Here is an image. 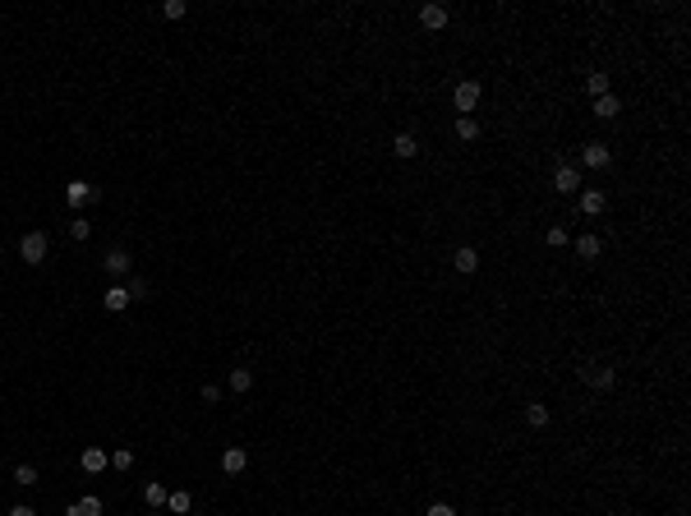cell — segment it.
<instances>
[{
  "label": "cell",
  "instance_id": "obj_1",
  "mask_svg": "<svg viewBox=\"0 0 691 516\" xmlns=\"http://www.w3.org/2000/svg\"><path fill=\"white\" fill-rule=\"evenodd\" d=\"M581 383H585V387H599V392H608V387L617 383V374H613V364L594 360V364H581Z\"/></svg>",
  "mask_w": 691,
  "mask_h": 516
},
{
  "label": "cell",
  "instance_id": "obj_2",
  "mask_svg": "<svg viewBox=\"0 0 691 516\" xmlns=\"http://www.w3.org/2000/svg\"><path fill=\"white\" fill-rule=\"evenodd\" d=\"M46 249H51V244H46V235H42V231H28V235L19 240V258H23L28 267H37V263H42V258H46Z\"/></svg>",
  "mask_w": 691,
  "mask_h": 516
},
{
  "label": "cell",
  "instance_id": "obj_3",
  "mask_svg": "<svg viewBox=\"0 0 691 516\" xmlns=\"http://www.w3.org/2000/svg\"><path fill=\"white\" fill-rule=\"evenodd\" d=\"M553 189H558V194H576V189H581V166L562 162L558 171H553Z\"/></svg>",
  "mask_w": 691,
  "mask_h": 516
},
{
  "label": "cell",
  "instance_id": "obj_4",
  "mask_svg": "<svg viewBox=\"0 0 691 516\" xmlns=\"http://www.w3.org/2000/svg\"><path fill=\"white\" fill-rule=\"evenodd\" d=\"M452 102H456L461 116H470L475 106H480V83L475 78H466V83H456V92H452Z\"/></svg>",
  "mask_w": 691,
  "mask_h": 516
},
{
  "label": "cell",
  "instance_id": "obj_5",
  "mask_svg": "<svg viewBox=\"0 0 691 516\" xmlns=\"http://www.w3.org/2000/svg\"><path fill=\"white\" fill-rule=\"evenodd\" d=\"M92 198H97V189H92L88 180H69V185H65V203H69L74 212H78V208H88Z\"/></svg>",
  "mask_w": 691,
  "mask_h": 516
},
{
  "label": "cell",
  "instance_id": "obj_6",
  "mask_svg": "<svg viewBox=\"0 0 691 516\" xmlns=\"http://www.w3.org/2000/svg\"><path fill=\"white\" fill-rule=\"evenodd\" d=\"M134 300H130V286H106V295H102V309L106 314H125Z\"/></svg>",
  "mask_w": 691,
  "mask_h": 516
},
{
  "label": "cell",
  "instance_id": "obj_7",
  "mask_svg": "<svg viewBox=\"0 0 691 516\" xmlns=\"http://www.w3.org/2000/svg\"><path fill=\"white\" fill-rule=\"evenodd\" d=\"M608 162H613V153H608L603 143H585L581 148V166H590V171H603Z\"/></svg>",
  "mask_w": 691,
  "mask_h": 516
},
{
  "label": "cell",
  "instance_id": "obj_8",
  "mask_svg": "<svg viewBox=\"0 0 691 516\" xmlns=\"http://www.w3.org/2000/svg\"><path fill=\"white\" fill-rule=\"evenodd\" d=\"M452 267H456V272H480V249H475V244H461L456 253H452Z\"/></svg>",
  "mask_w": 691,
  "mask_h": 516
},
{
  "label": "cell",
  "instance_id": "obj_9",
  "mask_svg": "<svg viewBox=\"0 0 691 516\" xmlns=\"http://www.w3.org/2000/svg\"><path fill=\"white\" fill-rule=\"evenodd\" d=\"M447 5H424V10H419V23H424L428 33H442V28H447Z\"/></svg>",
  "mask_w": 691,
  "mask_h": 516
},
{
  "label": "cell",
  "instance_id": "obj_10",
  "mask_svg": "<svg viewBox=\"0 0 691 516\" xmlns=\"http://www.w3.org/2000/svg\"><path fill=\"white\" fill-rule=\"evenodd\" d=\"M102 267H106L111 277H130V267H134V258H130V249H111L106 258H102Z\"/></svg>",
  "mask_w": 691,
  "mask_h": 516
},
{
  "label": "cell",
  "instance_id": "obj_11",
  "mask_svg": "<svg viewBox=\"0 0 691 516\" xmlns=\"http://www.w3.org/2000/svg\"><path fill=\"white\" fill-rule=\"evenodd\" d=\"M244 466H249V452L244 447H226L221 452V470L226 475H244Z\"/></svg>",
  "mask_w": 691,
  "mask_h": 516
},
{
  "label": "cell",
  "instance_id": "obj_12",
  "mask_svg": "<svg viewBox=\"0 0 691 516\" xmlns=\"http://www.w3.org/2000/svg\"><path fill=\"white\" fill-rule=\"evenodd\" d=\"M603 208H608V198H603V189H581V212H585V217H599Z\"/></svg>",
  "mask_w": 691,
  "mask_h": 516
},
{
  "label": "cell",
  "instance_id": "obj_13",
  "mask_svg": "<svg viewBox=\"0 0 691 516\" xmlns=\"http://www.w3.org/2000/svg\"><path fill=\"white\" fill-rule=\"evenodd\" d=\"M78 466H83L88 475H97V470H106V466H111V456H106L102 447H83V456H78Z\"/></svg>",
  "mask_w": 691,
  "mask_h": 516
},
{
  "label": "cell",
  "instance_id": "obj_14",
  "mask_svg": "<svg viewBox=\"0 0 691 516\" xmlns=\"http://www.w3.org/2000/svg\"><path fill=\"white\" fill-rule=\"evenodd\" d=\"M549 406H544V401H526V424L530 428H549Z\"/></svg>",
  "mask_w": 691,
  "mask_h": 516
},
{
  "label": "cell",
  "instance_id": "obj_15",
  "mask_svg": "<svg viewBox=\"0 0 691 516\" xmlns=\"http://www.w3.org/2000/svg\"><path fill=\"white\" fill-rule=\"evenodd\" d=\"M392 153L401 157V162H410V157L419 153V139H415V134H396V139H392Z\"/></svg>",
  "mask_w": 691,
  "mask_h": 516
},
{
  "label": "cell",
  "instance_id": "obj_16",
  "mask_svg": "<svg viewBox=\"0 0 691 516\" xmlns=\"http://www.w3.org/2000/svg\"><path fill=\"white\" fill-rule=\"evenodd\" d=\"M585 92H590V102H594V97H608V74L590 69V74H585Z\"/></svg>",
  "mask_w": 691,
  "mask_h": 516
},
{
  "label": "cell",
  "instance_id": "obj_17",
  "mask_svg": "<svg viewBox=\"0 0 691 516\" xmlns=\"http://www.w3.org/2000/svg\"><path fill=\"white\" fill-rule=\"evenodd\" d=\"M617 111H622V102H617L613 92H608V97H594V116H599V120H613Z\"/></svg>",
  "mask_w": 691,
  "mask_h": 516
},
{
  "label": "cell",
  "instance_id": "obj_18",
  "mask_svg": "<svg viewBox=\"0 0 691 516\" xmlns=\"http://www.w3.org/2000/svg\"><path fill=\"white\" fill-rule=\"evenodd\" d=\"M143 503L153 507V512H157V507H166V489L157 480H148V484H143Z\"/></svg>",
  "mask_w": 691,
  "mask_h": 516
},
{
  "label": "cell",
  "instance_id": "obj_19",
  "mask_svg": "<svg viewBox=\"0 0 691 516\" xmlns=\"http://www.w3.org/2000/svg\"><path fill=\"white\" fill-rule=\"evenodd\" d=\"M456 139L461 143H475V139H480V120H475V116H461V120H456Z\"/></svg>",
  "mask_w": 691,
  "mask_h": 516
},
{
  "label": "cell",
  "instance_id": "obj_20",
  "mask_svg": "<svg viewBox=\"0 0 691 516\" xmlns=\"http://www.w3.org/2000/svg\"><path fill=\"white\" fill-rule=\"evenodd\" d=\"M69 516H102V498H78V503L74 507H69Z\"/></svg>",
  "mask_w": 691,
  "mask_h": 516
},
{
  "label": "cell",
  "instance_id": "obj_21",
  "mask_svg": "<svg viewBox=\"0 0 691 516\" xmlns=\"http://www.w3.org/2000/svg\"><path fill=\"white\" fill-rule=\"evenodd\" d=\"M166 507H171V512H180V516H189V512H194V498L180 489V494H166Z\"/></svg>",
  "mask_w": 691,
  "mask_h": 516
},
{
  "label": "cell",
  "instance_id": "obj_22",
  "mask_svg": "<svg viewBox=\"0 0 691 516\" xmlns=\"http://www.w3.org/2000/svg\"><path fill=\"white\" fill-rule=\"evenodd\" d=\"M253 387V369H230V392H249Z\"/></svg>",
  "mask_w": 691,
  "mask_h": 516
},
{
  "label": "cell",
  "instance_id": "obj_23",
  "mask_svg": "<svg viewBox=\"0 0 691 516\" xmlns=\"http://www.w3.org/2000/svg\"><path fill=\"white\" fill-rule=\"evenodd\" d=\"M14 484H19V489H33L37 484V466H28V461L14 466Z\"/></svg>",
  "mask_w": 691,
  "mask_h": 516
},
{
  "label": "cell",
  "instance_id": "obj_24",
  "mask_svg": "<svg viewBox=\"0 0 691 516\" xmlns=\"http://www.w3.org/2000/svg\"><path fill=\"white\" fill-rule=\"evenodd\" d=\"M599 235H581V240H576V253H581V258H599Z\"/></svg>",
  "mask_w": 691,
  "mask_h": 516
},
{
  "label": "cell",
  "instance_id": "obj_25",
  "mask_svg": "<svg viewBox=\"0 0 691 516\" xmlns=\"http://www.w3.org/2000/svg\"><path fill=\"white\" fill-rule=\"evenodd\" d=\"M544 244H549V249H562V244H571V235L562 231V226H549V231H544Z\"/></svg>",
  "mask_w": 691,
  "mask_h": 516
},
{
  "label": "cell",
  "instance_id": "obj_26",
  "mask_svg": "<svg viewBox=\"0 0 691 516\" xmlns=\"http://www.w3.org/2000/svg\"><path fill=\"white\" fill-rule=\"evenodd\" d=\"M111 466H116V470H130V466H134V452L130 447H116V452H111Z\"/></svg>",
  "mask_w": 691,
  "mask_h": 516
},
{
  "label": "cell",
  "instance_id": "obj_27",
  "mask_svg": "<svg viewBox=\"0 0 691 516\" xmlns=\"http://www.w3.org/2000/svg\"><path fill=\"white\" fill-rule=\"evenodd\" d=\"M69 235H74V240H88V235H92V221H69Z\"/></svg>",
  "mask_w": 691,
  "mask_h": 516
},
{
  "label": "cell",
  "instance_id": "obj_28",
  "mask_svg": "<svg viewBox=\"0 0 691 516\" xmlns=\"http://www.w3.org/2000/svg\"><path fill=\"white\" fill-rule=\"evenodd\" d=\"M162 14H166V19H185V0H166Z\"/></svg>",
  "mask_w": 691,
  "mask_h": 516
},
{
  "label": "cell",
  "instance_id": "obj_29",
  "mask_svg": "<svg viewBox=\"0 0 691 516\" xmlns=\"http://www.w3.org/2000/svg\"><path fill=\"white\" fill-rule=\"evenodd\" d=\"M148 295V281H143V277H130V300H143Z\"/></svg>",
  "mask_w": 691,
  "mask_h": 516
},
{
  "label": "cell",
  "instance_id": "obj_30",
  "mask_svg": "<svg viewBox=\"0 0 691 516\" xmlns=\"http://www.w3.org/2000/svg\"><path fill=\"white\" fill-rule=\"evenodd\" d=\"M424 516H456V507H452V503H428Z\"/></svg>",
  "mask_w": 691,
  "mask_h": 516
},
{
  "label": "cell",
  "instance_id": "obj_31",
  "mask_svg": "<svg viewBox=\"0 0 691 516\" xmlns=\"http://www.w3.org/2000/svg\"><path fill=\"white\" fill-rule=\"evenodd\" d=\"M203 401H208V406H212V401H221V387L208 383V387H203Z\"/></svg>",
  "mask_w": 691,
  "mask_h": 516
},
{
  "label": "cell",
  "instance_id": "obj_32",
  "mask_svg": "<svg viewBox=\"0 0 691 516\" xmlns=\"http://www.w3.org/2000/svg\"><path fill=\"white\" fill-rule=\"evenodd\" d=\"M10 516H37V512H33L28 503H19V507H10Z\"/></svg>",
  "mask_w": 691,
  "mask_h": 516
},
{
  "label": "cell",
  "instance_id": "obj_33",
  "mask_svg": "<svg viewBox=\"0 0 691 516\" xmlns=\"http://www.w3.org/2000/svg\"><path fill=\"white\" fill-rule=\"evenodd\" d=\"M148 516H162V512H153V507H148Z\"/></svg>",
  "mask_w": 691,
  "mask_h": 516
}]
</instances>
